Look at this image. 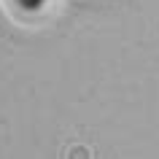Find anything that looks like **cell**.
I'll return each instance as SVG.
<instances>
[{
    "mask_svg": "<svg viewBox=\"0 0 159 159\" xmlns=\"http://www.w3.org/2000/svg\"><path fill=\"white\" fill-rule=\"evenodd\" d=\"M16 6L22 11H38L43 6V0H16Z\"/></svg>",
    "mask_w": 159,
    "mask_h": 159,
    "instance_id": "obj_1",
    "label": "cell"
}]
</instances>
